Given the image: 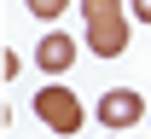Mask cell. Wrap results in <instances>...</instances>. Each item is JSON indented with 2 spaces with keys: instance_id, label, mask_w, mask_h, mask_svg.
Returning a JSON list of instances; mask_svg holds the SVG:
<instances>
[{
  "instance_id": "obj_1",
  "label": "cell",
  "mask_w": 151,
  "mask_h": 139,
  "mask_svg": "<svg viewBox=\"0 0 151 139\" xmlns=\"http://www.w3.org/2000/svg\"><path fill=\"white\" fill-rule=\"evenodd\" d=\"M35 116L47 122L52 133L70 139V133H81V122H87V104L76 99L70 87H58V81H52V87H41V93H35Z\"/></svg>"
},
{
  "instance_id": "obj_3",
  "label": "cell",
  "mask_w": 151,
  "mask_h": 139,
  "mask_svg": "<svg viewBox=\"0 0 151 139\" xmlns=\"http://www.w3.org/2000/svg\"><path fill=\"white\" fill-rule=\"evenodd\" d=\"M93 116L105 122L111 133H122V128H134V122L145 116V104H139V93H134V87H111V93L93 104Z\"/></svg>"
},
{
  "instance_id": "obj_7",
  "label": "cell",
  "mask_w": 151,
  "mask_h": 139,
  "mask_svg": "<svg viewBox=\"0 0 151 139\" xmlns=\"http://www.w3.org/2000/svg\"><path fill=\"white\" fill-rule=\"evenodd\" d=\"M128 18L134 23H151V0H128Z\"/></svg>"
},
{
  "instance_id": "obj_5",
  "label": "cell",
  "mask_w": 151,
  "mask_h": 139,
  "mask_svg": "<svg viewBox=\"0 0 151 139\" xmlns=\"http://www.w3.org/2000/svg\"><path fill=\"white\" fill-rule=\"evenodd\" d=\"M105 12H128L122 0H81V18H105Z\"/></svg>"
},
{
  "instance_id": "obj_2",
  "label": "cell",
  "mask_w": 151,
  "mask_h": 139,
  "mask_svg": "<svg viewBox=\"0 0 151 139\" xmlns=\"http://www.w3.org/2000/svg\"><path fill=\"white\" fill-rule=\"evenodd\" d=\"M134 35V18L128 12H105V18H87V46H93V58H116Z\"/></svg>"
},
{
  "instance_id": "obj_4",
  "label": "cell",
  "mask_w": 151,
  "mask_h": 139,
  "mask_svg": "<svg viewBox=\"0 0 151 139\" xmlns=\"http://www.w3.org/2000/svg\"><path fill=\"white\" fill-rule=\"evenodd\" d=\"M35 64L47 70V76H64V70L76 64V41H70V35H58V29H52V35H47V41L35 46Z\"/></svg>"
},
{
  "instance_id": "obj_6",
  "label": "cell",
  "mask_w": 151,
  "mask_h": 139,
  "mask_svg": "<svg viewBox=\"0 0 151 139\" xmlns=\"http://www.w3.org/2000/svg\"><path fill=\"white\" fill-rule=\"evenodd\" d=\"M64 6H70V0H29V12H35V18H58Z\"/></svg>"
}]
</instances>
